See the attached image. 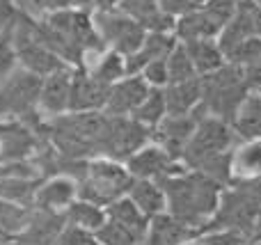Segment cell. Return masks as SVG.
<instances>
[{"label":"cell","mask_w":261,"mask_h":245,"mask_svg":"<svg viewBox=\"0 0 261 245\" xmlns=\"http://www.w3.org/2000/svg\"><path fill=\"white\" fill-rule=\"evenodd\" d=\"M110 85L94 78L87 69H73L71 96H69V110L71 113H90V110H103L108 101Z\"/></svg>","instance_id":"obj_16"},{"label":"cell","mask_w":261,"mask_h":245,"mask_svg":"<svg viewBox=\"0 0 261 245\" xmlns=\"http://www.w3.org/2000/svg\"><path fill=\"white\" fill-rule=\"evenodd\" d=\"M83 69H87L92 76L99 78V80L106 83V85H115V83L122 80L124 76H128L126 73V58L113 48H103L101 53L92 55V58L83 64Z\"/></svg>","instance_id":"obj_23"},{"label":"cell","mask_w":261,"mask_h":245,"mask_svg":"<svg viewBox=\"0 0 261 245\" xmlns=\"http://www.w3.org/2000/svg\"><path fill=\"white\" fill-rule=\"evenodd\" d=\"M64 218H67V225L71 227H78L87 234H94L101 225L106 223V209L94 202H87L78 197L67 211H64Z\"/></svg>","instance_id":"obj_28"},{"label":"cell","mask_w":261,"mask_h":245,"mask_svg":"<svg viewBox=\"0 0 261 245\" xmlns=\"http://www.w3.org/2000/svg\"><path fill=\"white\" fill-rule=\"evenodd\" d=\"M92 236H94L96 245H140V243H144L138 234H133L128 227L110 220L108 215H106V223L101 225Z\"/></svg>","instance_id":"obj_31"},{"label":"cell","mask_w":261,"mask_h":245,"mask_svg":"<svg viewBox=\"0 0 261 245\" xmlns=\"http://www.w3.org/2000/svg\"><path fill=\"white\" fill-rule=\"evenodd\" d=\"M117 5L119 0H94V9H113Z\"/></svg>","instance_id":"obj_40"},{"label":"cell","mask_w":261,"mask_h":245,"mask_svg":"<svg viewBox=\"0 0 261 245\" xmlns=\"http://www.w3.org/2000/svg\"><path fill=\"white\" fill-rule=\"evenodd\" d=\"M259 60H261V37L252 35L250 39H245L243 44L234 50V55H231L227 62H234V64H239V67H248V64H254V62H259Z\"/></svg>","instance_id":"obj_34"},{"label":"cell","mask_w":261,"mask_h":245,"mask_svg":"<svg viewBox=\"0 0 261 245\" xmlns=\"http://www.w3.org/2000/svg\"><path fill=\"white\" fill-rule=\"evenodd\" d=\"M37 32L44 44L73 69L83 67L92 55L106 48L92 21V9L85 7H69L41 14L37 18Z\"/></svg>","instance_id":"obj_1"},{"label":"cell","mask_w":261,"mask_h":245,"mask_svg":"<svg viewBox=\"0 0 261 245\" xmlns=\"http://www.w3.org/2000/svg\"><path fill=\"white\" fill-rule=\"evenodd\" d=\"M190 3H193L195 7H197V5H204V3H206V0H190Z\"/></svg>","instance_id":"obj_42"},{"label":"cell","mask_w":261,"mask_h":245,"mask_svg":"<svg viewBox=\"0 0 261 245\" xmlns=\"http://www.w3.org/2000/svg\"><path fill=\"white\" fill-rule=\"evenodd\" d=\"M37 5L41 14H48V12H58V9H69V7H76V0H32Z\"/></svg>","instance_id":"obj_38"},{"label":"cell","mask_w":261,"mask_h":245,"mask_svg":"<svg viewBox=\"0 0 261 245\" xmlns=\"http://www.w3.org/2000/svg\"><path fill=\"white\" fill-rule=\"evenodd\" d=\"M184 46L188 50L199 76H206V73L216 71V69H220L227 62L225 53L220 50L216 39H190V41H184Z\"/></svg>","instance_id":"obj_26"},{"label":"cell","mask_w":261,"mask_h":245,"mask_svg":"<svg viewBox=\"0 0 261 245\" xmlns=\"http://www.w3.org/2000/svg\"><path fill=\"white\" fill-rule=\"evenodd\" d=\"M140 73H142V78L151 87H165L167 83H170V76H167V58L165 60H153V62H149Z\"/></svg>","instance_id":"obj_35"},{"label":"cell","mask_w":261,"mask_h":245,"mask_svg":"<svg viewBox=\"0 0 261 245\" xmlns=\"http://www.w3.org/2000/svg\"><path fill=\"white\" fill-rule=\"evenodd\" d=\"M113 117V115H110ZM151 140V131L133 117H113L106 142V158H115L126 163L128 156H133L140 147Z\"/></svg>","instance_id":"obj_12"},{"label":"cell","mask_w":261,"mask_h":245,"mask_svg":"<svg viewBox=\"0 0 261 245\" xmlns=\"http://www.w3.org/2000/svg\"><path fill=\"white\" fill-rule=\"evenodd\" d=\"M158 183L165 190L167 213L193 232H202L208 227L225 190V186L213 181L211 177L190 168Z\"/></svg>","instance_id":"obj_2"},{"label":"cell","mask_w":261,"mask_h":245,"mask_svg":"<svg viewBox=\"0 0 261 245\" xmlns=\"http://www.w3.org/2000/svg\"><path fill=\"white\" fill-rule=\"evenodd\" d=\"M78 200V179L69 172H55L41 179L35 195V206L53 213H64Z\"/></svg>","instance_id":"obj_13"},{"label":"cell","mask_w":261,"mask_h":245,"mask_svg":"<svg viewBox=\"0 0 261 245\" xmlns=\"http://www.w3.org/2000/svg\"><path fill=\"white\" fill-rule=\"evenodd\" d=\"M126 195L133 200V204L138 206L149 220L161 213H167L165 190H163V186L158 181H151V179H133Z\"/></svg>","instance_id":"obj_22"},{"label":"cell","mask_w":261,"mask_h":245,"mask_svg":"<svg viewBox=\"0 0 261 245\" xmlns=\"http://www.w3.org/2000/svg\"><path fill=\"white\" fill-rule=\"evenodd\" d=\"M195 126H197V117L190 115H165L156 126L151 128V142L167 151L170 156L181 160L188 140L193 138Z\"/></svg>","instance_id":"obj_14"},{"label":"cell","mask_w":261,"mask_h":245,"mask_svg":"<svg viewBox=\"0 0 261 245\" xmlns=\"http://www.w3.org/2000/svg\"><path fill=\"white\" fill-rule=\"evenodd\" d=\"M92 21H94V28L99 32L101 41L106 44V48L117 50L124 58L135 53L140 48V44L144 41V37H147V30L142 28V23H138L119 7L92 9Z\"/></svg>","instance_id":"obj_9"},{"label":"cell","mask_w":261,"mask_h":245,"mask_svg":"<svg viewBox=\"0 0 261 245\" xmlns=\"http://www.w3.org/2000/svg\"><path fill=\"white\" fill-rule=\"evenodd\" d=\"M16 50H14V25L0 30V78H5L16 67Z\"/></svg>","instance_id":"obj_33"},{"label":"cell","mask_w":261,"mask_h":245,"mask_svg":"<svg viewBox=\"0 0 261 245\" xmlns=\"http://www.w3.org/2000/svg\"><path fill=\"white\" fill-rule=\"evenodd\" d=\"M167 76H170V83H184V80H190V78L199 76L197 69H195L193 60H190L188 50H186L184 41L172 48V53L167 55ZM167 83V85H170Z\"/></svg>","instance_id":"obj_32"},{"label":"cell","mask_w":261,"mask_h":245,"mask_svg":"<svg viewBox=\"0 0 261 245\" xmlns=\"http://www.w3.org/2000/svg\"><path fill=\"white\" fill-rule=\"evenodd\" d=\"M250 238H252V241H261V209H259L257 218H254V225H252V234H250Z\"/></svg>","instance_id":"obj_39"},{"label":"cell","mask_w":261,"mask_h":245,"mask_svg":"<svg viewBox=\"0 0 261 245\" xmlns=\"http://www.w3.org/2000/svg\"><path fill=\"white\" fill-rule=\"evenodd\" d=\"M252 35H254V5L250 0H243L236 7V14L227 21V25L216 37V41L220 46V50L225 53V58L229 60L234 55V50Z\"/></svg>","instance_id":"obj_18"},{"label":"cell","mask_w":261,"mask_h":245,"mask_svg":"<svg viewBox=\"0 0 261 245\" xmlns=\"http://www.w3.org/2000/svg\"><path fill=\"white\" fill-rule=\"evenodd\" d=\"M167 115V103H165V90L163 87H151L147 94V99L135 108V113L130 115L133 119H138L142 126H147L151 131L158 122Z\"/></svg>","instance_id":"obj_30"},{"label":"cell","mask_w":261,"mask_h":245,"mask_svg":"<svg viewBox=\"0 0 261 245\" xmlns=\"http://www.w3.org/2000/svg\"><path fill=\"white\" fill-rule=\"evenodd\" d=\"M14 50H16L18 67L28 69L41 78L58 71V69L69 67L58 53H53L44 44V39L37 32V18H32L25 12H18L16 21H14Z\"/></svg>","instance_id":"obj_7"},{"label":"cell","mask_w":261,"mask_h":245,"mask_svg":"<svg viewBox=\"0 0 261 245\" xmlns=\"http://www.w3.org/2000/svg\"><path fill=\"white\" fill-rule=\"evenodd\" d=\"M239 140V133L234 131V126L227 119L204 115L197 119L193 138L188 140L184 154H181V163L190 170H197L199 165L206 163L213 156L231 151Z\"/></svg>","instance_id":"obj_6"},{"label":"cell","mask_w":261,"mask_h":245,"mask_svg":"<svg viewBox=\"0 0 261 245\" xmlns=\"http://www.w3.org/2000/svg\"><path fill=\"white\" fill-rule=\"evenodd\" d=\"M149 90H151V85L142 78V73H128L115 85H110L103 113L113 115V117H130L135 108L147 99Z\"/></svg>","instance_id":"obj_15"},{"label":"cell","mask_w":261,"mask_h":245,"mask_svg":"<svg viewBox=\"0 0 261 245\" xmlns=\"http://www.w3.org/2000/svg\"><path fill=\"white\" fill-rule=\"evenodd\" d=\"M254 35L261 37V7L254 5Z\"/></svg>","instance_id":"obj_41"},{"label":"cell","mask_w":261,"mask_h":245,"mask_svg":"<svg viewBox=\"0 0 261 245\" xmlns=\"http://www.w3.org/2000/svg\"><path fill=\"white\" fill-rule=\"evenodd\" d=\"M124 165L133 179H151V181H163V179L174 177L186 170V165L179 158L170 156L163 147H158L151 140L144 147H140L133 156H128Z\"/></svg>","instance_id":"obj_11"},{"label":"cell","mask_w":261,"mask_h":245,"mask_svg":"<svg viewBox=\"0 0 261 245\" xmlns=\"http://www.w3.org/2000/svg\"><path fill=\"white\" fill-rule=\"evenodd\" d=\"M32 213H35V206L0 200V236L18 238L21 234H25V229L32 223Z\"/></svg>","instance_id":"obj_29"},{"label":"cell","mask_w":261,"mask_h":245,"mask_svg":"<svg viewBox=\"0 0 261 245\" xmlns=\"http://www.w3.org/2000/svg\"><path fill=\"white\" fill-rule=\"evenodd\" d=\"M236 7H239V0H206L204 5H197L176 18V39H216L222 28L227 25V21L236 14Z\"/></svg>","instance_id":"obj_8"},{"label":"cell","mask_w":261,"mask_h":245,"mask_svg":"<svg viewBox=\"0 0 261 245\" xmlns=\"http://www.w3.org/2000/svg\"><path fill=\"white\" fill-rule=\"evenodd\" d=\"M41 76L23 67H14L0 83V122H25L32 126L44 124L39 110Z\"/></svg>","instance_id":"obj_4"},{"label":"cell","mask_w":261,"mask_h":245,"mask_svg":"<svg viewBox=\"0 0 261 245\" xmlns=\"http://www.w3.org/2000/svg\"><path fill=\"white\" fill-rule=\"evenodd\" d=\"M252 5H257V7H261V0H250Z\"/></svg>","instance_id":"obj_43"},{"label":"cell","mask_w":261,"mask_h":245,"mask_svg":"<svg viewBox=\"0 0 261 245\" xmlns=\"http://www.w3.org/2000/svg\"><path fill=\"white\" fill-rule=\"evenodd\" d=\"M163 90H165L167 115H190L202 103V76L184 83H170Z\"/></svg>","instance_id":"obj_21"},{"label":"cell","mask_w":261,"mask_h":245,"mask_svg":"<svg viewBox=\"0 0 261 245\" xmlns=\"http://www.w3.org/2000/svg\"><path fill=\"white\" fill-rule=\"evenodd\" d=\"M190 234H193V229L181 225L170 213H161L156 218H151V223H149L144 245H179Z\"/></svg>","instance_id":"obj_27"},{"label":"cell","mask_w":261,"mask_h":245,"mask_svg":"<svg viewBox=\"0 0 261 245\" xmlns=\"http://www.w3.org/2000/svg\"><path fill=\"white\" fill-rule=\"evenodd\" d=\"M18 12H21V9L14 5V0H0V30L14 25Z\"/></svg>","instance_id":"obj_37"},{"label":"cell","mask_w":261,"mask_h":245,"mask_svg":"<svg viewBox=\"0 0 261 245\" xmlns=\"http://www.w3.org/2000/svg\"><path fill=\"white\" fill-rule=\"evenodd\" d=\"M106 215H108L110 220H115V223L124 225V227H128L133 234H138L140 238H147V232H149V223L151 220L147 218V215L142 213V211L138 209V206L133 204V200H130L128 195L119 197V200H115L113 204L106 206Z\"/></svg>","instance_id":"obj_25"},{"label":"cell","mask_w":261,"mask_h":245,"mask_svg":"<svg viewBox=\"0 0 261 245\" xmlns=\"http://www.w3.org/2000/svg\"><path fill=\"white\" fill-rule=\"evenodd\" d=\"M156 3H158V7H161V12H165L167 16H172V18L184 16L186 12H190V9L195 7L190 0H156Z\"/></svg>","instance_id":"obj_36"},{"label":"cell","mask_w":261,"mask_h":245,"mask_svg":"<svg viewBox=\"0 0 261 245\" xmlns=\"http://www.w3.org/2000/svg\"><path fill=\"white\" fill-rule=\"evenodd\" d=\"M250 92L252 90L245 83L243 67L234 62H225L220 69L202 76V105L208 115L227 119L229 124Z\"/></svg>","instance_id":"obj_5"},{"label":"cell","mask_w":261,"mask_h":245,"mask_svg":"<svg viewBox=\"0 0 261 245\" xmlns=\"http://www.w3.org/2000/svg\"><path fill=\"white\" fill-rule=\"evenodd\" d=\"M46 147L41 126L25 122H0V165L30 160Z\"/></svg>","instance_id":"obj_10"},{"label":"cell","mask_w":261,"mask_h":245,"mask_svg":"<svg viewBox=\"0 0 261 245\" xmlns=\"http://www.w3.org/2000/svg\"><path fill=\"white\" fill-rule=\"evenodd\" d=\"M176 44L179 39L174 32H147L140 48L126 55V73H140L153 60H165Z\"/></svg>","instance_id":"obj_20"},{"label":"cell","mask_w":261,"mask_h":245,"mask_svg":"<svg viewBox=\"0 0 261 245\" xmlns=\"http://www.w3.org/2000/svg\"><path fill=\"white\" fill-rule=\"evenodd\" d=\"M64 172L73 174L78 179V197L87 202H94L99 206H108L115 200L128 193L133 177L122 160L94 156L85 160H67Z\"/></svg>","instance_id":"obj_3"},{"label":"cell","mask_w":261,"mask_h":245,"mask_svg":"<svg viewBox=\"0 0 261 245\" xmlns=\"http://www.w3.org/2000/svg\"><path fill=\"white\" fill-rule=\"evenodd\" d=\"M229 177L231 183L252 181L261 177V138L236 142L229 151Z\"/></svg>","instance_id":"obj_19"},{"label":"cell","mask_w":261,"mask_h":245,"mask_svg":"<svg viewBox=\"0 0 261 245\" xmlns=\"http://www.w3.org/2000/svg\"><path fill=\"white\" fill-rule=\"evenodd\" d=\"M71 80H73V67L58 69V71H53V73L41 78L39 110H41V115H44V119L69 113Z\"/></svg>","instance_id":"obj_17"},{"label":"cell","mask_w":261,"mask_h":245,"mask_svg":"<svg viewBox=\"0 0 261 245\" xmlns=\"http://www.w3.org/2000/svg\"><path fill=\"white\" fill-rule=\"evenodd\" d=\"M231 126L239 133L241 140H252V138H261V92H250L239 105Z\"/></svg>","instance_id":"obj_24"}]
</instances>
